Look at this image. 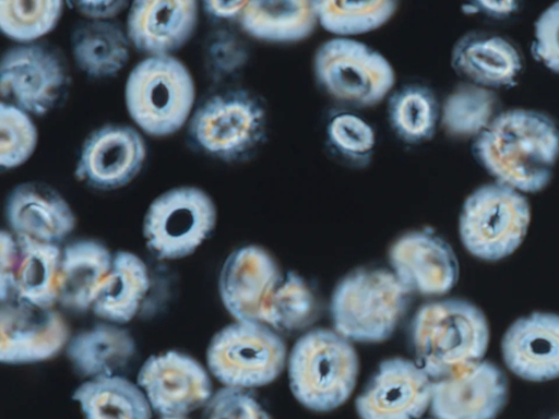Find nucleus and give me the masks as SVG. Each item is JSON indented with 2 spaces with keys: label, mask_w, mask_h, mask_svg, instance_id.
<instances>
[{
  "label": "nucleus",
  "mask_w": 559,
  "mask_h": 419,
  "mask_svg": "<svg viewBox=\"0 0 559 419\" xmlns=\"http://www.w3.org/2000/svg\"><path fill=\"white\" fill-rule=\"evenodd\" d=\"M15 239L19 258L14 275V297L41 308H53L58 303L62 251L58 244L17 237Z\"/></svg>",
  "instance_id": "nucleus-29"
},
{
  "label": "nucleus",
  "mask_w": 559,
  "mask_h": 419,
  "mask_svg": "<svg viewBox=\"0 0 559 419\" xmlns=\"http://www.w3.org/2000/svg\"><path fill=\"white\" fill-rule=\"evenodd\" d=\"M19 258V244L14 235L2 230L0 234V299L1 302L14 297V275Z\"/></svg>",
  "instance_id": "nucleus-40"
},
{
  "label": "nucleus",
  "mask_w": 559,
  "mask_h": 419,
  "mask_svg": "<svg viewBox=\"0 0 559 419\" xmlns=\"http://www.w3.org/2000/svg\"><path fill=\"white\" fill-rule=\"evenodd\" d=\"M286 345L270 326L236 321L210 340L206 363L224 386L254 388L272 383L285 368Z\"/></svg>",
  "instance_id": "nucleus-9"
},
{
  "label": "nucleus",
  "mask_w": 559,
  "mask_h": 419,
  "mask_svg": "<svg viewBox=\"0 0 559 419\" xmlns=\"http://www.w3.org/2000/svg\"><path fill=\"white\" fill-rule=\"evenodd\" d=\"M285 274L264 248L255 244L240 247L222 266L221 300L236 321L264 324Z\"/></svg>",
  "instance_id": "nucleus-11"
},
{
  "label": "nucleus",
  "mask_w": 559,
  "mask_h": 419,
  "mask_svg": "<svg viewBox=\"0 0 559 419\" xmlns=\"http://www.w3.org/2000/svg\"><path fill=\"white\" fill-rule=\"evenodd\" d=\"M198 12L194 0L135 1L128 13L129 40L150 57L170 56L191 38Z\"/></svg>",
  "instance_id": "nucleus-20"
},
{
  "label": "nucleus",
  "mask_w": 559,
  "mask_h": 419,
  "mask_svg": "<svg viewBox=\"0 0 559 419\" xmlns=\"http://www.w3.org/2000/svg\"><path fill=\"white\" fill-rule=\"evenodd\" d=\"M205 65L216 80L240 71L249 59L245 43L233 32L217 29L209 35L204 49Z\"/></svg>",
  "instance_id": "nucleus-37"
},
{
  "label": "nucleus",
  "mask_w": 559,
  "mask_h": 419,
  "mask_svg": "<svg viewBox=\"0 0 559 419\" xmlns=\"http://www.w3.org/2000/svg\"><path fill=\"white\" fill-rule=\"evenodd\" d=\"M391 271L411 292L441 296L459 279V262L452 247L433 229L404 232L390 246Z\"/></svg>",
  "instance_id": "nucleus-15"
},
{
  "label": "nucleus",
  "mask_w": 559,
  "mask_h": 419,
  "mask_svg": "<svg viewBox=\"0 0 559 419\" xmlns=\"http://www.w3.org/2000/svg\"><path fill=\"white\" fill-rule=\"evenodd\" d=\"M136 384L162 417H185L205 406L213 395L203 366L177 350L148 357L139 370Z\"/></svg>",
  "instance_id": "nucleus-13"
},
{
  "label": "nucleus",
  "mask_w": 559,
  "mask_h": 419,
  "mask_svg": "<svg viewBox=\"0 0 559 419\" xmlns=\"http://www.w3.org/2000/svg\"><path fill=\"white\" fill-rule=\"evenodd\" d=\"M160 419H187L185 417H162Z\"/></svg>",
  "instance_id": "nucleus-44"
},
{
  "label": "nucleus",
  "mask_w": 559,
  "mask_h": 419,
  "mask_svg": "<svg viewBox=\"0 0 559 419\" xmlns=\"http://www.w3.org/2000/svg\"><path fill=\"white\" fill-rule=\"evenodd\" d=\"M76 65L92 77L116 75L128 63L129 37L110 21L88 20L78 24L71 35Z\"/></svg>",
  "instance_id": "nucleus-27"
},
{
  "label": "nucleus",
  "mask_w": 559,
  "mask_h": 419,
  "mask_svg": "<svg viewBox=\"0 0 559 419\" xmlns=\"http://www.w3.org/2000/svg\"><path fill=\"white\" fill-rule=\"evenodd\" d=\"M519 7L514 1H476L472 2L464 8L466 12L475 13L483 12L489 16H507L513 13Z\"/></svg>",
  "instance_id": "nucleus-42"
},
{
  "label": "nucleus",
  "mask_w": 559,
  "mask_h": 419,
  "mask_svg": "<svg viewBox=\"0 0 559 419\" xmlns=\"http://www.w3.org/2000/svg\"><path fill=\"white\" fill-rule=\"evenodd\" d=\"M76 10L90 20L108 21L123 11L127 1H76L73 2Z\"/></svg>",
  "instance_id": "nucleus-41"
},
{
  "label": "nucleus",
  "mask_w": 559,
  "mask_h": 419,
  "mask_svg": "<svg viewBox=\"0 0 559 419\" xmlns=\"http://www.w3.org/2000/svg\"><path fill=\"white\" fill-rule=\"evenodd\" d=\"M550 419H559V415H557V416H555V417H552Z\"/></svg>",
  "instance_id": "nucleus-45"
},
{
  "label": "nucleus",
  "mask_w": 559,
  "mask_h": 419,
  "mask_svg": "<svg viewBox=\"0 0 559 419\" xmlns=\"http://www.w3.org/2000/svg\"><path fill=\"white\" fill-rule=\"evenodd\" d=\"M84 419H151L152 407L138 384L121 375L90 379L75 388Z\"/></svg>",
  "instance_id": "nucleus-28"
},
{
  "label": "nucleus",
  "mask_w": 559,
  "mask_h": 419,
  "mask_svg": "<svg viewBox=\"0 0 559 419\" xmlns=\"http://www.w3.org/2000/svg\"><path fill=\"white\" fill-rule=\"evenodd\" d=\"M409 296L392 271L357 268L333 290L330 303L333 330L350 342H384L404 316Z\"/></svg>",
  "instance_id": "nucleus-3"
},
{
  "label": "nucleus",
  "mask_w": 559,
  "mask_h": 419,
  "mask_svg": "<svg viewBox=\"0 0 559 419\" xmlns=\"http://www.w3.org/2000/svg\"><path fill=\"white\" fill-rule=\"evenodd\" d=\"M312 69L320 88L347 109L379 105L396 83L390 60L356 38L331 37L321 43L314 51Z\"/></svg>",
  "instance_id": "nucleus-5"
},
{
  "label": "nucleus",
  "mask_w": 559,
  "mask_h": 419,
  "mask_svg": "<svg viewBox=\"0 0 559 419\" xmlns=\"http://www.w3.org/2000/svg\"><path fill=\"white\" fill-rule=\"evenodd\" d=\"M508 369L531 382L559 378V315L534 312L515 320L501 340Z\"/></svg>",
  "instance_id": "nucleus-19"
},
{
  "label": "nucleus",
  "mask_w": 559,
  "mask_h": 419,
  "mask_svg": "<svg viewBox=\"0 0 559 419\" xmlns=\"http://www.w3.org/2000/svg\"><path fill=\"white\" fill-rule=\"evenodd\" d=\"M5 217L13 235L58 244L75 227V216L67 201L45 183L16 185L8 196Z\"/></svg>",
  "instance_id": "nucleus-21"
},
{
  "label": "nucleus",
  "mask_w": 559,
  "mask_h": 419,
  "mask_svg": "<svg viewBox=\"0 0 559 419\" xmlns=\"http://www.w3.org/2000/svg\"><path fill=\"white\" fill-rule=\"evenodd\" d=\"M496 94L472 83L456 85L440 106V125L457 139H475L497 116Z\"/></svg>",
  "instance_id": "nucleus-31"
},
{
  "label": "nucleus",
  "mask_w": 559,
  "mask_h": 419,
  "mask_svg": "<svg viewBox=\"0 0 559 419\" xmlns=\"http://www.w3.org/2000/svg\"><path fill=\"white\" fill-rule=\"evenodd\" d=\"M318 25L333 37L355 38L379 29L397 11L392 0L378 1H312Z\"/></svg>",
  "instance_id": "nucleus-32"
},
{
  "label": "nucleus",
  "mask_w": 559,
  "mask_h": 419,
  "mask_svg": "<svg viewBox=\"0 0 559 419\" xmlns=\"http://www.w3.org/2000/svg\"><path fill=\"white\" fill-rule=\"evenodd\" d=\"M532 55L559 73V1L548 7L535 23Z\"/></svg>",
  "instance_id": "nucleus-39"
},
{
  "label": "nucleus",
  "mask_w": 559,
  "mask_h": 419,
  "mask_svg": "<svg viewBox=\"0 0 559 419\" xmlns=\"http://www.w3.org/2000/svg\"><path fill=\"white\" fill-rule=\"evenodd\" d=\"M238 22L251 37L273 44L301 41L314 32L318 19L312 1H247Z\"/></svg>",
  "instance_id": "nucleus-26"
},
{
  "label": "nucleus",
  "mask_w": 559,
  "mask_h": 419,
  "mask_svg": "<svg viewBox=\"0 0 559 419\" xmlns=\"http://www.w3.org/2000/svg\"><path fill=\"white\" fill-rule=\"evenodd\" d=\"M66 355L87 380L120 375L135 355V342L119 324L103 322L71 337Z\"/></svg>",
  "instance_id": "nucleus-23"
},
{
  "label": "nucleus",
  "mask_w": 559,
  "mask_h": 419,
  "mask_svg": "<svg viewBox=\"0 0 559 419\" xmlns=\"http://www.w3.org/2000/svg\"><path fill=\"white\" fill-rule=\"evenodd\" d=\"M263 100L245 88L207 98L193 113L189 135L205 154L227 163L243 161L263 145L267 133Z\"/></svg>",
  "instance_id": "nucleus-6"
},
{
  "label": "nucleus",
  "mask_w": 559,
  "mask_h": 419,
  "mask_svg": "<svg viewBox=\"0 0 559 419\" xmlns=\"http://www.w3.org/2000/svg\"><path fill=\"white\" fill-rule=\"evenodd\" d=\"M66 85L64 65L59 56L46 46H15L1 59V96L27 113L41 116L50 111Z\"/></svg>",
  "instance_id": "nucleus-12"
},
{
  "label": "nucleus",
  "mask_w": 559,
  "mask_h": 419,
  "mask_svg": "<svg viewBox=\"0 0 559 419\" xmlns=\"http://www.w3.org/2000/svg\"><path fill=\"white\" fill-rule=\"evenodd\" d=\"M451 65L467 83L481 87H504L518 80L522 59L518 49L506 38L486 32H469L453 45Z\"/></svg>",
  "instance_id": "nucleus-22"
},
{
  "label": "nucleus",
  "mask_w": 559,
  "mask_h": 419,
  "mask_svg": "<svg viewBox=\"0 0 559 419\" xmlns=\"http://www.w3.org/2000/svg\"><path fill=\"white\" fill-rule=\"evenodd\" d=\"M472 153L497 182L537 192L550 181L559 157V128L543 112L511 109L474 139Z\"/></svg>",
  "instance_id": "nucleus-1"
},
{
  "label": "nucleus",
  "mask_w": 559,
  "mask_h": 419,
  "mask_svg": "<svg viewBox=\"0 0 559 419\" xmlns=\"http://www.w3.org/2000/svg\"><path fill=\"white\" fill-rule=\"evenodd\" d=\"M531 220L526 197L500 182L474 190L464 201L459 234L464 248L485 261L512 254L524 240Z\"/></svg>",
  "instance_id": "nucleus-8"
},
{
  "label": "nucleus",
  "mask_w": 559,
  "mask_h": 419,
  "mask_svg": "<svg viewBox=\"0 0 559 419\" xmlns=\"http://www.w3.org/2000/svg\"><path fill=\"white\" fill-rule=\"evenodd\" d=\"M111 263L112 254L96 240H78L68 244L61 255L58 303L76 312L91 309Z\"/></svg>",
  "instance_id": "nucleus-24"
},
{
  "label": "nucleus",
  "mask_w": 559,
  "mask_h": 419,
  "mask_svg": "<svg viewBox=\"0 0 559 419\" xmlns=\"http://www.w3.org/2000/svg\"><path fill=\"white\" fill-rule=\"evenodd\" d=\"M209 419H272L248 388L224 386L204 406Z\"/></svg>",
  "instance_id": "nucleus-38"
},
{
  "label": "nucleus",
  "mask_w": 559,
  "mask_h": 419,
  "mask_svg": "<svg viewBox=\"0 0 559 419\" xmlns=\"http://www.w3.org/2000/svg\"><path fill=\"white\" fill-rule=\"evenodd\" d=\"M432 380L405 358L383 360L356 398L360 419H418L430 407Z\"/></svg>",
  "instance_id": "nucleus-17"
},
{
  "label": "nucleus",
  "mask_w": 559,
  "mask_h": 419,
  "mask_svg": "<svg viewBox=\"0 0 559 419\" xmlns=\"http://www.w3.org/2000/svg\"><path fill=\"white\" fill-rule=\"evenodd\" d=\"M289 386L306 408L326 412L352 395L359 359L350 340L328 328H314L298 338L288 360Z\"/></svg>",
  "instance_id": "nucleus-4"
},
{
  "label": "nucleus",
  "mask_w": 559,
  "mask_h": 419,
  "mask_svg": "<svg viewBox=\"0 0 559 419\" xmlns=\"http://www.w3.org/2000/svg\"><path fill=\"white\" fill-rule=\"evenodd\" d=\"M37 130L28 113L19 107L0 104V167L13 169L24 164L34 153Z\"/></svg>",
  "instance_id": "nucleus-36"
},
{
  "label": "nucleus",
  "mask_w": 559,
  "mask_h": 419,
  "mask_svg": "<svg viewBox=\"0 0 559 419\" xmlns=\"http://www.w3.org/2000/svg\"><path fill=\"white\" fill-rule=\"evenodd\" d=\"M325 144L330 153L345 165L367 167L376 151V132L358 113L348 109L330 115L325 129Z\"/></svg>",
  "instance_id": "nucleus-33"
},
{
  "label": "nucleus",
  "mask_w": 559,
  "mask_h": 419,
  "mask_svg": "<svg viewBox=\"0 0 559 419\" xmlns=\"http://www.w3.org/2000/svg\"><path fill=\"white\" fill-rule=\"evenodd\" d=\"M145 156V143L133 128L107 124L93 131L84 141L75 176L93 189L116 190L138 176Z\"/></svg>",
  "instance_id": "nucleus-18"
},
{
  "label": "nucleus",
  "mask_w": 559,
  "mask_h": 419,
  "mask_svg": "<svg viewBox=\"0 0 559 419\" xmlns=\"http://www.w3.org/2000/svg\"><path fill=\"white\" fill-rule=\"evenodd\" d=\"M411 334L416 363L432 381L483 360L490 337L485 314L462 299H444L420 307Z\"/></svg>",
  "instance_id": "nucleus-2"
},
{
  "label": "nucleus",
  "mask_w": 559,
  "mask_h": 419,
  "mask_svg": "<svg viewBox=\"0 0 559 419\" xmlns=\"http://www.w3.org/2000/svg\"><path fill=\"white\" fill-rule=\"evenodd\" d=\"M204 419H209V418H204Z\"/></svg>",
  "instance_id": "nucleus-46"
},
{
  "label": "nucleus",
  "mask_w": 559,
  "mask_h": 419,
  "mask_svg": "<svg viewBox=\"0 0 559 419\" xmlns=\"http://www.w3.org/2000/svg\"><path fill=\"white\" fill-rule=\"evenodd\" d=\"M130 117L145 133L167 136L188 120L195 98L193 79L173 56L147 57L130 72L126 83Z\"/></svg>",
  "instance_id": "nucleus-7"
},
{
  "label": "nucleus",
  "mask_w": 559,
  "mask_h": 419,
  "mask_svg": "<svg viewBox=\"0 0 559 419\" xmlns=\"http://www.w3.org/2000/svg\"><path fill=\"white\" fill-rule=\"evenodd\" d=\"M216 220V206L209 194L195 187H179L151 203L143 237L158 260H179L195 252L213 232Z\"/></svg>",
  "instance_id": "nucleus-10"
},
{
  "label": "nucleus",
  "mask_w": 559,
  "mask_h": 419,
  "mask_svg": "<svg viewBox=\"0 0 559 419\" xmlns=\"http://www.w3.org/2000/svg\"><path fill=\"white\" fill-rule=\"evenodd\" d=\"M62 10L63 2L57 0L0 1V27L13 40L33 41L57 25Z\"/></svg>",
  "instance_id": "nucleus-35"
},
{
  "label": "nucleus",
  "mask_w": 559,
  "mask_h": 419,
  "mask_svg": "<svg viewBox=\"0 0 559 419\" xmlns=\"http://www.w3.org/2000/svg\"><path fill=\"white\" fill-rule=\"evenodd\" d=\"M386 118L401 142L419 145L435 136L440 123V105L429 86L408 83L394 88L386 98Z\"/></svg>",
  "instance_id": "nucleus-30"
},
{
  "label": "nucleus",
  "mask_w": 559,
  "mask_h": 419,
  "mask_svg": "<svg viewBox=\"0 0 559 419\" xmlns=\"http://www.w3.org/2000/svg\"><path fill=\"white\" fill-rule=\"evenodd\" d=\"M319 314L316 294L296 272L286 271L265 325L276 332H297L311 325Z\"/></svg>",
  "instance_id": "nucleus-34"
},
{
  "label": "nucleus",
  "mask_w": 559,
  "mask_h": 419,
  "mask_svg": "<svg viewBox=\"0 0 559 419\" xmlns=\"http://www.w3.org/2000/svg\"><path fill=\"white\" fill-rule=\"evenodd\" d=\"M203 8L206 13L217 19H239L247 1H204Z\"/></svg>",
  "instance_id": "nucleus-43"
},
{
  "label": "nucleus",
  "mask_w": 559,
  "mask_h": 419,
  "mask_svg": "<svg viewBox=\"0 0 559 419\" xmlns=\"http://www.w3.org/2000/svg\"><path fill=\"white\" fill-rule=\"evenodd\" d=\"M508 395L502 370L479 360L432 381L430 411L437 419H496L507 405Z\"/></svg>",
  "instance_id": "nucleus-16"
},
{
  "label": "nucleus",
  "mask_w": 559,
  "mask_h": 419,
  "mask_svg": "<svg viewBox=\"0 0 559 419\" xmlns=\"http://www.w3.org/2000/svg\"><path fill=\"white\" fill-rule=\"evenodd\" d=\"M69 327L53 308L12 297L0 308V360L29 364L56 357L69 343Z\"/></svg>",
  "instance_id": "nucleus-14"
},
{
  "label": "nucleus",
  "mask_w": 559,
  "mask_h": 419,
  "mask_svg": "<svg viewBox=\"0 0 559 419\" xmlns=\"http://www.w3.org/2000/svg\"><path fill=\"white\" fill-rule=\"evenodd\" d=\"M148 288L150 276L142 259L130 251H117L91 310L105 322L126 324L139 312Z\"/></svg>",
  "instance_id": "nucleus-25"
},
{
  "label": "nucleus",
  "mask_w": 559,
  "mask_h": 419,
  "mask_svg": "<svg viewBox=\"0 0 559 419\" xmlns=\"http://www.w3.org/2000/svg\"><path fill=\"white\" fill-rule=\"evenodd\" d=\"M435 419H437V418H435Z\"/></svg>",
  "instance_id": "nucleus-47"
}]
</instances>
